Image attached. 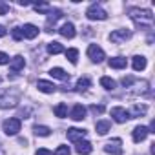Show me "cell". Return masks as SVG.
<instances>
[{
	"instance_id": "cell-1",
	"label": "cell",
	"mask_w": 155,
	"mask_h": 155,
	"mask_svg": "<svg viewBox=\"0 0 155 155\" xmlns=\"http://www.w3.org/2000/svg\"><path fill=\"white\" fill-rule=\"evenodd\" d=\"M128 13H130V17L135 20V24H137V26H144V24H146V28H148V29L151 28L153 15H151V11H150V9H139V8H131Z\"/></svg>"
},
{
	"instance_id": "cell-2",
	"label": "cell",
	"mask_w": 155,
	"mask_h": 155,
	"mask_svg": "<svg viewBox=\"0 0 155 155\" xmlns=\"http://www.w3.org/2000/svg\"><path fill=\"white\" fill-rule=\"evenodd\" d=\"M18 99H20V91L15 88L0 91V108H13V106H17Z\"/></svg>"
},
{
	"instance_id": "cell-3",
	"label": "cell",
	"mask_w": 155,
	"mask_h": 155,
	"mask_svg": "<svg viewBox=\"0 0 155 155\" xmlns=\"http://www.w3.org/2000/svg\"><path fill=\"white\" fill-rule=\"evenodd\" d=\"M86 17H88L90 20H106V18H108V13H106L99 4H91V6L88 8V11H86Z\"/></svg>"
},
{
	"instance_id": "cell-4",
	"label": "cell",
	"mask_w": 155,
	"mask_h": 155,
	"mask_svg": "<svg viewBox=\"0 0 155 155\" xmlns=\"http://www.w3.org/2000/svg\"><path fill=\"white\" fill-rule=\"evenodd\" d=\"M20 126H22L20 119H6L4 124H2L6 135H17V133L20 131Z\"/></svg>"
},
{
	"instance_id": "cell-5",
	"label": "cell",
	"mask_w": 155,
	"mask_h": 155,
	"mask_svg": "<svg viewBox=\"0 0 155 155\" xmlns=\"http://www.w3.org/2000/svg\"><path fill=\"white\" fill-rule=\"evenodd\" d=\"M88 57H90L93 62H102V60L106 58V53L102 51L101 46H97V44H90V48H88Z\"/></svg>"
},
{
	"instance_id": "cell-6",
	"label": "cell",
	"mask_w": 155,
	"mask_h": 155,
	"mask_svg": "<svg viewBox=\"0 0 155 155\" xmlns=\"http://www.w3.org/2000/svg\"><path fill=\"white\" fill-rule=\"evenodd\" d=\"M104 151L106 153H111V155H122V140L120 139H111L104 146Z\"/></svg>"
},
{
	"instance_id": "cell-7",
	"label": "cell",
	"mask_w": 155,
	"mask_h": 155,
	"mask_svg": "<svg viewBox=\"0 0 155 155\" xmlns=\"http://www.w3.org/2000/svg\"><path fill=\"white\" fill-rule=\"evenodd\" d=\"M130 37H131V33H130L128 29H117V31H113V33L110 35V40L115 42V44H119V42H126Z\"/></svg>"
},
{
	"instance_id": "cell-8",
	"label": "cell",
	"mask_w": 155,
	"mask_h": 155,
	"mask_svg": "<svg viewBox=\"0 0 155 155\" xmlns=\"http://www.w3.org/2000/svg\"><path fill=\"white\" fill-rule=\"evenodd\" d=\"M111 117L117 120V122H126L128 119H130V115H128V111L124 110V108H120V106H117V108H111Z\"/></svg>"
},
{
	"instance_id": "cell-9",
	"label": "cell",
	"mask_w": 155,
	"mask_h": 155,
	"mask_svg": "<svg viewBox=\"0 0 155 155\" xmlns=\"http://www.w3.org/2000/svg\"><path fill=\"white\" fill-rule=\"evenodd\" d=\"M84 135H86V130H79V128H69V130H68V139H69L71 142L82 140Z\"/></svg>"
},
{
	"instance_id": "cell-10",
	"label": "cell",
	"mask_w": 155,
	"mask_h": 155,
	"mask_svg": "<svg viewBox=\"0 0 155 155\" xmlns=\"http://www.w3.org/2000/svg\"><path fill=\"white\" fill-rule=\"evenodd\" d=\"M24 66H26V60H24V57H20V55H17V57L11 58V62H9L11 73H18L20 69H24Z\"/></svg>"
},
{
	"instance_id": "cell-11",
	"label": "cell",
	"mask_w": 155,
	"mask_h": 155,
	"mask_svg": "<svg viewBox=\"0 0 155 155\" xmlns=\"http://www.w3.org/2000/svg\"><path fill=\"white\" fill-rule=\"evenodd\" d=\"M69 117H71L73 120H82V119L86 117V108H84L82 104H75L73 110H71V113H69Z\"/></svg>"
},
{
	"instance_id": "cell-12",
	"label": "cell",
	"mask_w": 155,
	"mask_h": 155,
	"mask_svg": "<svg viewBox=\"0 0 155 155\" xmlns=\"http://www.w3.org/2000/svg\"><path fill=\"white\" fill-rule=\"evenodd\" d=\"M148 133H150V130L146 126H137L133 130V142H142L148 137Z\"/></svg>"
},
{
	"instance_id": "cell-13",
	"label": "cell",
	"mask_w": 155,
	"mask_h": 155,
	"mask_svg": "<svg viewBox=\"0 0 155 155\" xmlns=\"http://www.w3.org/2000/svg\"><path fill=\"white\" fill-rule=\"evenodd\" d=\"M75 150H77V153H79V155H90L91 150H93V146H91V142H88V140H79Z\"/></svg>"
},
{
	"instance_id": "cell-14",
	"label": "cell",
	"mask_w": 155,
	"mask_h": 155,
	"mask_svg": "<svg viewBox=\"0 0 155 155\" xmlns=\"http://www.w3.org/2000/svg\"><path fill=\"white\" fill-rule=\"evenodd\" d=\"M60 17H62V11H60V9H49V13H48V22H46L48 31H51V26H53Z\"/></svg>"
},
{
	"instance_id": "cell-15",
	"label": "cell",
	"mask_w": 155,
	"mask_h": 155,
	"mask_svg": "<svg viewBox=\"0 0 155 155\" xmlns=\"http://www.w3.org/2000/svg\"><path fill=\"white\" fill-rule=\"evenodd\" d=\"M58 33H60L64 38H73V37H75V26H73L71 22H66V24L60 26Z\"/></svg>"
},
{
	"instance_id": "cell-16",
	"label": "cell",
	"mask_w": 155,
	"mask_h": 155,
	"mask_svg": "<svg viewBox=\"0 0 155 155\" xmlns=\"http://www.w3.org/2000/svg\"><path fill=\"white\" fill-rule=\"evenodd\" d=\"M20 29H22V35H24L26 38H31V40H33V38L38 37V28L33 26V24H26V26L20 28Z\"/></svg>"
},
{
	"instance_id": "cell-17",
	"label": "cell",
	"mask_w": 155,
	"mask_h": 155,
	"mask_svg": "<svg viewBox=\"0 0 155 155\" xmlns=\"http://www.w3.org/2000/svg\"><path fill=\"white\" fill-rule=\"evenodd\" d=\"M37 88L42 93H55V90H57V86L53 82H48V81H38L37 82Z\"/></svg>"
},
{
	"instance_id": "cell-18",
	"label": "cell",
	"mask_w": 155,
	"mask_h": 155,
	"mask_svg": "<svg viewBox=\"0 0 155 155\" xmlns=\"http://www.w3.org/2000/svg\"><path fill=\"white\" fill-rule=\"evenodd\" d=\"M128 66V60L124 57H113L110 58V68H115V69H122Z\"/></svg>"
},
{
	"instance_id": "cell-19",
	"label": "cell",
	"mask_w": 155,
	"mask_h": 155,
	"mask_svg": "<svg viewBox=\"0 0 155 155\" xmlns=\"http://www.w3.org/2000/svg\"><path fill=\"white\" fill-rule=\"evenodd\" d=\"M49 75L53 77V79H60V81H66V79H69V75L62 69V68H51L49 69Z\"/></svg>"
},
{
	"instance_id": "cell-20",
	"label": "cell",
	"mask_w": 155,
	"mask_h": 155,
	"mask_svg": "<svg viewBox=\"0 0 155 155\" xmlns=\"http://www.w3.org/2000/svg\"><path fill=\"white\" fill-rule=\"evenodd\" d=\"M146 106L144 104H135L133 108H131V111H128V115H130V119H133V117H140V115H144L146 113Z\"/></svg>"
},
{
	"instance_id": "cell-21",
	"label": "cell",
	"mask_w": 155,
	"mask_h": 155,
	"mask_svg": "<svg viewBox=\"0 0 155 155\" xmlns=\"http://www.w3.org/2000/svg\"><path fill=\"white\" fill-rule=\"evenodd\" d=\"M53 113H55L58 119H64V117H68V104H64V102L57 104V106L53 108Z\"/></svg>"
},
{
	"instance_id": "cell-22",
	"label": "cell",
	"mask_w": 155,
	"mask_h": 155,
	"mask_svg": "<svg viewBox=\"0 0 155 155\" xmlns=\"http://www.w3.org/2000/svg\"><path fill=\"white\" fill-rule=\"evenodd\" d=\"M144 68H146V58H144L142 55L133 57V69H135V71H142Z\"/></svg>"
},
{
	"instance_id": "cell-23",
	"label": "cell",
	"mask_w": 155,
	"mask_h": 155,
	"mask_svg": "<svg viewBox=\"0 0 155 155\" xmlns=\"http://www.w3.org/2000/svg\"><path fill=\"white\" fill-rule=\"evenodd\" d=\"M90 86H91L90 77H81V79L77 81V90H79V91H86Z\"/></svg>"
},
{
	"instance_id": "cell-24",
	"label": "cell",
	"mask_w": 155,
	"mask_h": 155,
	"mask_svg": "<svg viewBox=\"0 0 155 155\" xmlns=\"http://www.w3.org/2000/svg\"><path fill=\"white\" fill-rule=\"evenodd\" d=\"M48 53L49 55H58V53H64V48L58 42H49L48 44Z\"/></svg>"
},
{
	"instance_id": "cell-25",
	"label": "cell",
	"mask_w": 155,
	"mask_h": 155,
	"mask_svg": "<svg viewBox=\"0 0 155 155\" xmlns=\"http://www.w3.org/2000/svg\"><path fill=\"white\" fill-rule=\"evenodd\" d=\"M95 130H97L99 135H106V133L110 131V122H108V120H99V122L95 124Z\"/></svg>"
},
{
	"instance_id": "cell-26",
	"label": "cell",
	"mask_w": 155,
	"mask_h": 155,
	"mask_svg": "<svg viewBox=\"0 0 155 155\" xmlns=\"http://www.w3.org/2000/svg\"><path fill=\"white\" fill-rule=\"evenodd\" d=\"M66 53V58L71 62V64H77V58H79V51H77L75 48H69L68 51H64Z\"/></svg>"
},
{
	"instance_id": "cell-27",
	"label": "cell",
	"mask_w": 155,
	"mask_h": 155,
	"mask_svg": "<svg viewBox=\"0 0 155 155\" xmlns=\"http://www.w3.org/2000/svg\"><path fill=\"white\" fill-rule=\"evenodd\" d=\"M33 131H35V135H38V137H48V135L51 133V130H49L48 126H38V124L33 128Z\"/></svg>"
},
{
	"instance_id": "cell-28",
	"label": "cell",
	"mask_w": 155,
	"mask_h": 155,
	"mask_svg": "<svg viewBox=\"0 0 155 155\" xmlns=\"http://www.w3.org/2000/svg\"><path fill=\"white\" fill-rule=\"evenodd\" d=\"M101 86L104 90H115V81L110 79V77H102V79H101Z\"/></svg>"
},
{
	"instance_id": "cell-29",
	"label": "cell",
	"mask_w": 155,
	"mask_h": 155,
	"mask_svg": "<svg viewBox=\"0 0 155 155\" xmlns=\"http://www.w3.org/2000/svg\"><path fill=\"white\" fill-rule=\"evenodd\" d=\"M33 8H35V11H37V13H44V15H48V13H49V9H51V8H49V4H46V2H42V4H35Z\"/></svg>"
},
{
	"instance_id": "cell-30",
	"label": "cell",
	"mask_w": 155,
	"mask_h": 155,
	"mask_svg": "<svg viewBox=\"0 0 155 155\" xmlns=\"http://www.w3.org/2000/svg\"><path fill=\"white\" fill-rule=\"evenodd\" d=\"M11 37H13V40H22L24 38V35H22V29L20 28H13V31H11Z\"/></svg>"
},
{
	"instance_id": "cell-31",
	"label": "cell",
	"mask_w": 155,
	"mask_h": 155,
	"mask_svg": "<svg viewBox=\"0 0 155 155\" xmlns=\"http://www.w3.org/2000/svg\"><path fill=\"white\" fill-rule=\"evenodd\" d=\"M55 155H71V150L68 146H58L57 151H55Z\"/></svg>"
},
{
	"instance_id": "cell-32",
	"label": "cell",
	"mask_w": 155,
	"mask_h": 155,
	"mask_svg": "<svg viewBox=\"0 0 155 155\" xmlns=\"http://www.w3.org/2000/svg\"><path fill=\"white\" fill-rule=\"evenodd\" d=\"M90 111H91V113H95V115H97V113L101 115V113L104 111V106H102V104H99V106H97V104H93V106H90Z\"/></svg>"
},
{
	"instance_id": "cell-33",
	"label": "cell",
	"mask_w": 155,
	"mask_h": 155,
	"mask_svg": "<svg viewBox=\"0 0 155 155\" xmlns=\"http://www.w3.org/2000/svg\"><path fill=\"white\" fill-rule=\"evenodd\" d=\"M133 82H135L133 77H124V79H122V86H124V88H130Z\"/></svg>"
},
{
	"instance_id": "cell-34",
	"label": "cell",
	"mask_w": 155,
	"mask_h": 155,
	"mask_svg": "<svg viewBox=\"0 0 155 155\" xmlns=\"http://www.w3.org/2000/svg\"><path fill=\"white\" fill-rule=\"evenodd\" d=\"M8 11H9V6L6 2H0V15H6Z\"/></svg>"
},
{
	"instance_id": "cell-35",
	"label": "cell",
	"mask_w": 155,
	"mask_h": 155,
	"mask_svg": "<svg viewBox=\"0 0 155 155\" xmlns=\"http://www.w3.org/2000/svg\"><path fill=\"white\" fill-rule=\"evenodd\" d=\"M35 155H53V151H49L48 148H40V150H37Z\"/></svg>"
},
{
	"instance_id": "cell-36",
	"label": "cell",
	"mask_w": 155,
	"mask_h": 155,
	"mask_svg": "<svg viewBox=\"0 0 155 155\" xmlns=\"http://www.w3.org/2000/svg\"><path fill=\"white\" fill-rule=\"evenodd\" d=\"M0 64H9V57L2 51H0Z\"/></svg>"
},
{
	"instance_id": "cell-37",
	"label": "cell",
	"mask_w": 155,
	"mask_h": 155,
	"mask_svg": "<svg viewBox=\"0 0 155 155\" xmlns=\"http://www.w3.org/2000/svg\"><path fill=\"white\" fill-rule=\"evenodd\" d=\"M4 35H6V28H4V26H0V38H2Z\"/></svg>"
},
{
	"instance_id": "cell-38",
	"label": "cell",
	"mask_w": 155,
	"mask_h": 155,
	"mask_svg": "<svg viewBox=\"0 0 155 155\" xmlns=\"http://www.w3.org/2000/svg\"><path fill=\"white\" fill-rule=\"evenodd\" d=\"M0 82H2V79H0Z\"/></svg>"
}]
</instances>
